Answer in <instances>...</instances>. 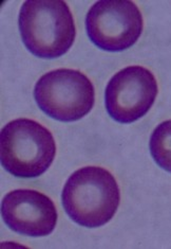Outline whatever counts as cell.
I'll use <instances>...</instances> for the list:
<instances>
[{
	"mask_svg": "<svg viewBox=\"0 0 171 249\" xmlns=\"http://www.w3.org/2000/svg\"><path fill=\"white\" fill-rule=\"evenodd\" d=\"M38 107L53 119L72 122L89 114L95 102V89L75 69H56L44 74L34 88Z\"/></svg>",
	"mask_w": 171,
	"mask_h": 249,
	"instance_id": "277c9868",
	"label": "cell"
},
{
	"mask_svg": "<svg viewBox=\"0 0 171 249\" xmlns=\"http://www.w3.org/2000/svg\"><path fill=\"white\" fill-rule=\"evenodd\" d=\"M149 146L155 162L171 173V120L164 121L153 130Z\"/></svg>",
	"mask_w": 171,
	"mask_h": 249,
	"instance_id": "ba28073f",
	"label": "cell"
},
{
	"mask_svg": "<svg viewBox=\"0 0 171 249\" xmlns=\"http://www.w3.org/2000/svg\"><path fill=\"white\" fill-rule=\"evenodd\" d=\"M56 144L48 128L31 119H16L0 133L2 167L20 178L38 177L50 168Z\"/></svg>",
	"mask_w": 171,
	"mask_h": 249,
	"instance_id": "3957f363",
	"label": "cell"
},
{
	"mask_svg": "<svg viewBox=\"0 0 171 249\" xmlns=\"http://www.w3.org/2000/svg\"><path fill=\"white\" fill-rule=\"evenodd\" d=\"M158 87L155 74L141 66H129L109 81L105 92L108 114L120 123L144 117L155 103Z\"/></svg>",
	"mask_w": 171,
	"mask_h": 249,
	"instance_id": "8992f818",
	"label": "cell"
},
{
	"mask_svg": "<svg viewBox=\"0 0 171 249\" xmlns=\"http://www.w3.org/2000/svg\"><path fill=\"white\" fill-rule=\"evenodd\" d=\"M1 215L12 230L29 236L49 235L56 227L58 218L53 200L31 189L14 190L5 195Z\"/></svg>",
	"mask_w": 171,
	"mask_h": 249,
	"instance_id": "52a82bcc",
	"label": "cell"
},
{
	"mask_svg": "<svg viewBox=\"0 0 171 249\" xmlns=\"http://www.w3.org/2000/svg\"><path fill=\"white\" fill-rule=\"evenodd\" d=\"M19 31L32 54L56 58L67 53L75 40V23L62 0H28L19 13Z\"/></svg>",
	"mask_w": 171,
	"mask_h": 249,
	"instance_id": "7a4b0ae2",
	"label": "cell"
},
{
	"mask_svg": "<svg viewBox=\"0 0 171 249\" xmlns=\"http://www.w3.org/2000/svg\"><path fill=\"white\" fill-rule=\"evenodd\" d=\"M87 34L92 43L106 51L129 49L144 29L139 7L129 0H102L94 3L86 17Z\"/></svg>",
	"mask_w": 171,
	"mask_h": 249,
	"instance_id": "5b68a950",
	"label": "cell"
},
{
	"mask_svg": "<svg viewBox=\"0 0 171 249\" xmlns=\"http://www.w3.org/2000/svg\"><path fill=\"white\" fill-rule=\"evenodd\" d=\"M63 209L75 223L88 228L104 226L121 201L119 185L108 170L85 167L71 175L62 193Z\"/></svg>",
	"mask_w": 171,
	"mask_h": 249,
	"instance_id": "6da1fadb",
	"label": "cell"
}]
</instances>
